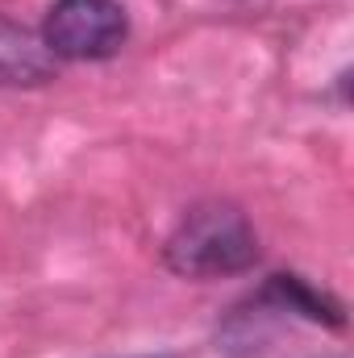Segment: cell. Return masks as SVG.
<instances>
[{"mask_svg":"<svg viewBox=\"0 0 354 358\" xmlns=\"http://www.w3.org/2000/svg\"><path fill=\"white\" fill-rule=\"evenodd\" d=\"M163 255L167 267L187 279L238 275L259 259V234L234 204H200L176 225Z\"/></svg>","mask_w":354,"mask_h":358,"instance_id":"obj_1","label":"cell"},{"mask_svg":"<svg viewBox=\"0 0 354 358\" xmlns=\"http://www.w3.org/2000/svg\"><path fill=\"white\" fill-rule=\"evenodd\" d=\"M129 17L117 0H55L42 25V42L55 59L92 63L125 46Z\"/></svg>","mask_w":354,"mask_h":358,"instance_id":"obj_2","label":"cell"},{"mask_svg":"<svg viewBox=\"0 0 354 358\" xmlns=\"http://www.w3.org/2000/svg\"><path fill=\"white\" fill-rule=\"evenodd\" d=\"M59 59L46 50L42 34L0 17V88H38L50 84Z\"/></svg>","mask_w":354,"mask_h":358,"instance_id":"obj_3","label":"cell"},{"mask_svg":"<svg viewBox=\"0 0 354 358\" xmlns=\"http://www.w3.org/2000/svg\"><path fill=\"white\" fill-rule=\"evenodd\" d=\"M267 300H275L279 308H292V313H304L309 321H330V325H342V304L330 300L325 292L309 287L300 275H275L267 283Z\"/></svg>","mask_w":354,"mask_h":358,"instance_id":"obj_4","label":"cell"},{"mask_svg":"<svg viewBox=\"0 0 354 358\" xmlns=\"http://www.w3.org/2000/svg\"><path fill=\"white\" fill-rule=\"evenodd\" d=\"M155 358H163V355H155Z\"/></svg>","mask_w":354,"mask_h":358,"instance_id":"obj_5","label":"cell"}]
</instances>
